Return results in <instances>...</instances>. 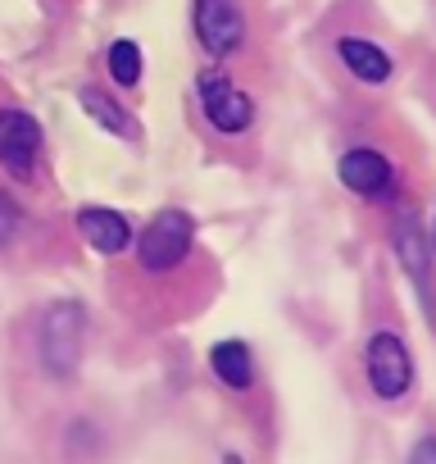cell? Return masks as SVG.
Here are the masks:
<instances>
[{"label":"cell","instance_id":"6da1fadb","mask_svg":"<svg viewBox=\"0 0 436 464\" xmlns=\"http://www.w3.org/2000/svg\"><path fill=\"white\" fill-rule=\"evenodd\" d=\"M195 105H200V119L209 123L213 137H246L255 128V119H260L255 96L242 92L232 82V73L218 69V64L195 73Z\"/></svg>","mask_w":436,"mask_h":464},{"label":"cell","instance_id":"7a4b0ae2","mask_svg":"<svg viewBox=\"0 0 436 464\" xmlns=\"http://www.w3.org/2000/svg\"><path fill=\"white\" fill-rule=\"evenodd\" d=\"M87 351V310L78 301H55L42 314V333H37V355L42 369L51 378H73Z\"/></svg>","mask_w":436,"mask_h":464},{"label":"cell","instance_id":"3957f363","mask_svg":"<svg viewBox=\"0 0 436 464\" xmlns=\"http://www.w3.org/2000/svg\"><path fill=\"white\" fill-rule=\"evenodd\" d=\"M364 378H368V392L382 401V405H395L413 392V351L400 333L391 328H377L368 342H364Z\"/></svg>","mask_w":436,"mask_h":464},{"label":"cell","instance_id":"277c9868","mask_svg":"<svg viewBox=\"0 0 436 464\" xmlns=\"http://www.w3.org/2000/svg\"><path fill=\"white\" fill-rule=\"evenodd\" d=\"M195 251V223L186 209H159L137 237V265L141 274H173Z\"/></svg>","mask_w":436,"mask_h":464},{"label":"cell","instance_id":"5b68a950","mask_svg":"<svg viewBox=\"0 0 436 464\" xmlns=\"http://www.w3.org/2000/svg\"><path fill=\"white\" fill-rule=\"evenodd\" d=\"M391 246H395V260L409 274V283H413L427 319L436 324V292H431V260H436V251H431V237L422 232L418 209H409V205L395 209V218H391Z\"/></svg>","mask_w":436,"mask_h":464},{"label":"cell","instance_id":"8992f818","mask_svg":"<svg viewBox=\"0 0 436 464\" xmlns=\"http://www.w3.org/2000/svg\"><path fill=\"white\" fill-rule=\"evenodd\" d=\"M191 28L195 42L213 55V60H228L246 46V10L242 0H195L191 5Z\"/></svg>","mask_w":436,"mask_h":464},{"label":"cell","instance_id":"52a82bcc","mask_svg":"<svg viewBox=\"0 0 436 464\" xmlns=\"http://www.w3.org/2000/svg\"><path fill=\"white\" fill-rule=\"evenodd\" d=\"M336 178H341V187L355 191L359 200H391L395 187H400L395 164H391L377 146H350V150L336 160Z\"/></svg>","mask_w":436,"mask_h":464},{"label":"cell","instance_id":"ba28073f","mask_svg":"<svg viewBox=\"0 0 436 464\" xmlns=\"http://www.w3.org/2000/svg\"><path fill=\"white\" fill-rule=\"evenodd\" d=\"M42 155V123L24 110L0 105V169H10L19 182H33Z\"/></svg>","mask_w":436,"mask_h":464},{"label":"cell","instance_id":"9c48e42d","mask_svg":"<svg viewBox=\"0 0 436 464\" xmlns=\"http://www.w3.org/2000/svg\"><path fill=\"white\" fill-rule=\"evenodd\" d=\"M336 60H341V69H346L350 78H359L364 87H382V82H391V73H395V60H391L377 42H368V37H359V33H341V37H336Z\"/></svg>","mask_w":436,"mask_h":464},{"label":"cell","instance_id":"30bf717a","mask_svg":"<svg viewBox=\"0 0 436 464\" xmlns=\"http://www.w3.org/2000/svg\"><path fill=\"white\" fill-rule=\"evenodd\" d=\"M78 227H82V237L91 242V251L105 256V260L123 256L128 242H132V223H128V214L105 209V205H82V209H78Z\"/></svg>","mask_w":436,"mask_h":464},{"label":"cell","instance_id":"8fae6325","mask_svg":"<svg viewBox=\"0 0 436 464\" xmlns=\"http://www.w3.org/2000/svg\"><path fill=\"white\" fill-rule=\"evenodd\" d=\"M209 373L223 382L228 392H251L255 387V351L242 337L213 342L209 346Z\"/></svg>","mask_w":436,"mask_h":464},{"label":"cell","instance_id":"7c38bea8","mask_svg":"<svg viewBox=\"0 0 436 464\" xmlns=\"http://www.w3.org/2000/svg\"><path fill=\"white\" fill-rule=\"evenodd\" d=\"M78 101H82V110H87L105 132H114V137H137V123L128 119V110H123L109 92H100V87H82Z\"/></svg>","mask_w":436,"mask_h":464},{"label":"cell","instance_id":"4fadbf2b","mask_svg":"<svg viewBox=\"0 0 436 464\" xmlns=\"http://www.w3.org/2000/svg\"><path fill=\"white\" fill-rule=\"evenodd\" d=\"M105 64H109V78H114L118 87H137V82H141V69H146V60H141V46H137L132 37H118V42H109V51H105Z\"/></svg>","mask_w":436,"mask_h":464},{"label":"cell","instance_id":"5bb4252c","mask_svg":"<svg viewBox=\"0 0 436 464\" xmlns=\"http://www.w3.org/2000/svg\"><path fill=\"white\" fill-rule=\"evenodd\" d=\"M19 227H24V205L10 191H0V251L19 237Z\"/></svg>","mask_w":436,"mask_h":464},{"label":"cell","instance_id":"9a60e30c","mask_svg":"<svg viewBox=\"0 0 436 464\" xmlns=\"http://www.w3.org/2000/svg\"><path fill=\"white\" fill-rule=\"evenodd\" d=\"M404 464H436V432H422V437L409 446Z\"/></svg>","mask_w":436,"mask_h":464},{"label":"cell","instance_id":"2e32d148","mask_svg":"<svg viewBox=\"0 0 436 464\" xmlns=\"http://www.w3.org/2000/svg\"><path fill=\"white\" fill-rule=\"evenodd\" d=\"M223 464H246V459H242L237 450H228V455H223Z\"/></svg>","mask_w":436,"mask_h":464},{"label":"cell","instance_id":"e0dca14e","mask_svg":"<svg viewBox=\"0 0 436 464\" xmlns=\"http://www.w3.org/2000/svg\"><path fill=\"white\" fill-rule=\"evenodd\" d=\"M431 251H436V232H431Z\"/></svg>","mask_w":436,"mask_h":464}]
</instances>
